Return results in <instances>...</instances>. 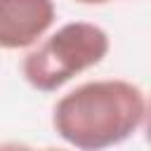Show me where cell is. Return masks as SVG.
<instances>
[{
	"label": "cell",
	"instance_id": "obj_1",
	"mask_svg": "<svg viewBox=\"0 0 151 151\" xmlns=\"http://www.w3.org/2000/svg\"><path fill=\"white\" fill-rule=\"evenodd\" d=\"M149 116L146 92L125 78L87 80L61 94L52 109V127L61 142L83 151H101L134 137Z\"/></svg>",
	"mask_w": 151,
	"mask_h": 151
},
{
	"label": "cell",
	"instance_id": "obj_2",
	"mask_svg": "<svg viewBox=\"0 0 151 151\" xmlns=\"http://www.w3.org/2000/svg\"><path fill=\"white\" fill-rule=\"evenodd\" d=\"M111 50L109 33L92 21H71L40 38L21 61L24 80L38 92H57L76 76L99 66Z\"/></svg>",
	"mask_w": 151,
	"mask_h": 151
},
{
	"label": "cell",
	"instance_id": "obj_3",
	"mask_svg": "<svg viewBox=\"0 0 151 151\" xmlns=\"http://www.w3.org/2000/svg\"><path fill=\"white\" fill-rule=\"evenodd\" d=\"M57 19L54 0H0V50L33 47Z\"/></svg>",
	"mask_w": 151,
	"mask_h": 151
},
{
	"label": "cell",
	"instance_id": "obj_4",
	"mask_svg": "<svg viewBox=\"0 0 151 151\" xmlns=\"http://www.w3.org/2000/svg\"><path fill=\"white\" fill-rule=\"evenodd\" d=\"M73 2H78V5H90V7H99V5H109V2H113V0H73Z\"/></svg>",
	"mask_w": 151,
	"mask_h": 151
}]
</instances>
